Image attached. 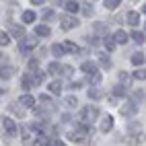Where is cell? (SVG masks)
Wrapping results in <instances>:
<instances>
[{
    "instance_id": "6da1fadb",
    "label": "cell",
    "mask_w": 146,
    "mask_h": 146,
    "mask_svg": "<svg viewBox=\"0 0 146 146\" xmlns=\"http://www.w3.org/2000/svg\"><path fill=\"white\" fill-rule=\"evenodd\" d=\"M93 134V128L91 125H84V123H76L74 125V130L68 134V140L74 142V144H82L86 140V136H91Z\"/></svg>"
},
{
    "instance_id": "7a4b0ae2",
    "label": "cell",
    "mask_w": 146,
    "mask_h": 146,
    "mask_svg": "<svg viewBox=\"0 0 146 146\" xmlns=\"http://www.w3.org/2000/svg\"><path fill=\"white\" fill-rule=\"evenodd\" d=\"M97 117H99V109H97L95 105H86L80 109V115H78V123H84V125H91L93 121H97Z\"/></svg>"
},
{
    "instance_id": "3957f363",
    "label": "cell",
    "mask_w": 146,
    "mask_h": 146,
    "mask_svg": "<svg viewBox=\"0 0 146 146\" xmlns=\"http://www.w3.org/2000/svg\"><path fill=\"white\" fill-rule=\"evenodd\" d=\"M37 45H39V39H37L35 35H25L23 39L19 41V52H21L23 56H29Z\"/></svg>"
},
{
    "instance_id": "277c9868",
    "label": "cell",
    "mask_w": 146,
    "mask_h": 146,
    "mask_svg": "<svg viewBox=\"0 0 146 146\" xmlns=\"http://www.w3.org/2000/svg\"><path fill=\"white\" fill-rule=\"evenodd\" d=\"M119 113H121L123 119H130V121H132V119L136 117V113H138V105H134V103L128 99V101L119 107Z\"/></svg>"
},
{
    "instance_id": "5b68a950",
    "label": "cell",
    "mask_w": 146,
    "mask_h": 146,
    "mask_svg": "<svg viewBox=\"0 0 146 146\" xmlns=\"http://www.w3.org/2000/svg\"><path fill=\"white\" fill-rule=\"evenodd\" d=\"M80 25V21L76 17H72V15H64V17H60V27L64 29V31H70V29H74V27H78Z\"/></svg>"
},
{
    "instance_id": "8992f818",
    "label": "cell",
    "mask_w": 146,
    "mask_h": 146,
    "mask_svg": "<svg viewBox=\"0 0 146 146\" xmlns=\"http://www.w3.org/2000/svg\"><path fill=\"white\" fill-rule=\"evenodd\" d=\"M2 125H4V132H6V136H8V138H15V136L19 134V128H17L15 119H11V117H4V119H2Z\"/></svg>"
},
{
    "instance_id": "52a82bcc",
    "label": "cell",
    "mask_w": 146,
    "mask_h": 146,
    "mask_svg": "<svg viewBox=\"0 0 146 146\" xmlns=\"http://www.w3.org/2000/svg\"><path fill=\"white\" fill-rule=\"evenodd\" d=\"M17 103L21 105L23 109H35V97H33L31 93H27V95H21Z\"/></svg>"
},
{
    "instance_id": "ba28073f",
    "label": "cell",
    "mask_w": 146,
    "mask_h": 146,
    "mask_svg": "<svg viewBox=\"0 0 146 146\" xmlns=\"http://www.w3.org/2000/svg\"><path fill=\"white\" fill-rule=\"evenodd\" d=\"M142 142H144V132L128 134V136H125V144H128V146H140Z\"/></svg>"
},
{
    "instance_id": "9c48e42d",
    "label": "cell",
    "mask_w": 146,
    "mask_h": 146,
    "mask_svg": "<svg viewBox=\"0 0 146 146\" xmlns=\"http://www.w3.org/2000/svg\"><path fill=\"white\" fill-rule=\"evenodd\" d=\"M62 6H64V11L68 15H72V17L80 11V2H76V0H66V2H62Z\"/></svg>"
},
{
    "instance_id": "30bf717a",
    "label": "cell",
    "mask_w": 146,
    "mask_h": 146,
    "mask_svg": "<svg viewBox=\"0 0 146 146\" xmlns=\"http://www.w3.org/2000/svg\"><path fill=\"white\" fill-rule=\"evenodd\" d=\"M8 35H11V37H19V39H23V37H25V27L15 25V23H8Z\"/></svg>"
},
{
    "instance_id": "8fae6325",
    "label": "cell",
    "mask_w": 146,
    "mask_h": 146,
    "mask_svg": "<svg viewBox=\"0 0 146 146\" xmlns=\"http://www.w3.org/2000/svg\"><path fill=\"white\" fill-rule=\"evenodd\" d=\"M13 76H15V66H11V64L0 66V80H11Z\"/></svg>"
},
{
    "instance_id": "7c38bea8",
    "label": "cell",
    "mask_w": 146,
    "mask_h": 146,
    "mask_svg": "<svg viewBox=\"0 0 146 146\" xmlns=\"http://www.w3.org/2000/svg\"><path fill=\"white\" fill-rule=\"evenodd\" d=\"M19 132H21V140H23V142H27V144H29V142H33V138L37 136V134L31 130V125H23V128L19 130Z\"/></svg>"
},
{
    "instance_id": "4fadbf2b",
    "label": "cell",
    "mask_w": 146,
    "mask_h": 146,
    "mask_svg": "<svg viewBox=\"0 0 146 146\" xmlns=\"http://www.w3.org/2000/svg\"><path fill=\"white\" fill-rule=\"evenodd\" d=\"M86 97H89L91 101H101L105 97V93H103V89H99V86H91V89L86 91Z\"/></svg>"
},
{
    "instance_id": "5bb4252c",
    "label": "cell",
    "mask_w": 146,
    "mask_h": 146,
    "mask_svg": "<svg viewBox=\"0 0 146 146\" xmlns=\"http://www.w3.org/2000/svg\"><path fill=\"white\" fill-rule=\"evenodd\" d=\"M125 23L132 25L134 29L140 25V13L138 11H128V15H125Z\"/></svg>"
},
{
    "instance_id": "9a60e30c",
    "label": "cell",
    "mask_w": 146,
    "mask_h": 146,
    "mask_svg": "<svg viewBox=\"0 0 146 146\" xmlns=\"http://www.w3.org/2000/svg\"><path fill=\"white\" fill-rule=\"evenodd\" d=\"M113 39H115V43H117V45H125V43L130 41V35L125 33L123 29H117V31L113 33Z\"/></svg>"
},
{
    "instance_id": "2e32d148",
    "label": "cell",
    "mask_w": 146,
    "mask_h": 146,
    "mask_svg": "<svg viewBox=\"0 0 146 146\" xmlns=\"http://www.w3.org/2000/svg\"><path fill=\"white\" fill-rule=\"evenodd\" d=\"M97 62H99V66H101V68H105V70H109V68L113 66L111 58L107 56V54H103V52H99V54H97Z\"/></svg>"
},
{
    "instance_id": "e0dca14e",
    "label": "cell",
    "mask_w": 146,
    "mask_h": 146,
    "mask_svg": "<svg viewBox=\"0 0 146 146\" xmlns=\"http://www.w3.org/2000/svg\"><path fill=\"white\" fill-rule=\"evenodd\" d=\"M113 117H111V115H105V117L101 119V125H99V130L103 132V134H107V132H111L113 130Z\"/></svg>"
},
{
    "instance_id": "ac0fdd59",
    "label": "cell",
    "mask_w": 146,
    "mask_h": 146,
    "mask_svg": "<svg viewBox=\"0 0 146 146\" xmlns=\"http://www.w3.org/2000/svg\"><path fill=\"white\" fill-rule=\"evenodd\" d=\"M33 146H52V138L47 134H37L33 138Z\"/></svg>"
},
{
    "instance_id": "d6986e66",
    "label": "cell",
    "mask_w": 146,
    "mask_h": 146,
    "mask_svg": "<svg viewBox=\"0 0 146 146\" xmlns=\"http://www.w3.org/2000/svg\"><path fill=\"white\" fill-rule=\"evenodd\" d=\"M52 35V29L47 27L45 23H41V25H35V37L39 39V37H50Z\"/></svg>"
},
{
    "instance_id": "ffe728a7",
    "label": "cell",
    "mask_w": 146,
    "mask_h": 146,
    "mask_svg": "<svg viewBox=\"0 0 146 146\" xmlns=\"http://www.w3.org/2000/svg\"><path fill=\"white\" fill-rule=\"evenodd\" d=\"M101 80H103V74L97 70V72H93V74H86V82H89L91 86H99L101 84Z\"/></svg>"
},
{
    "instance_id": "44dd1931",
    "label": "cell",
    "mask_w": 146,
    "mask_h": 146,
    "mask_svg": "<svg viewBox=\"0 0 146 146\" xmlns=\"http://www.w3.org/2000/svg\"><path fill=\"white\" fill-rule=\"evenodd\" d=\"M47 74H52V76H60V74H62V64L58 62V60L50 62V64H47Z\"/></svg>"
},
{
    "instance_id": "7402d4cb",
    "label": "cell",
    "mask_w": 146,
    "mask_h": 146,
    "mask_svg": "<svg viewBox=\"0 0 146 146\" xmlns=\"http://www.w3.org/2000/svg\"><path fill=\"white\" fill-rule=\"evenodd\" d=\"M62 47H64V54H72V56H76L80 50H78V45H76L74 41H70V39H66L64 43H62Z\"/></svg>"
},
{
    "instance_id": "603a6c76",
    "label": "cell",
    "mask_w": 146,
    "mask_h": 146,
    "mask_svg": "<svg viewBox=\"0 0 146 146\" xmlns=\"http://www.w3.org/2000/svg\"><path fill=\"white\" fill-rule=\"evenodd\" d=\"M130 62H132L136 68H142V64L146 62V56H144L142 52H134V54H132V58H130Z\"/></svg>"
},
{
    "instance_id": "cb8c5ba5",
    "label": "cell",
    "mask_w": 146,
    "mask_h": 146,
    "mask_svg": "<svg viewBox=\"0 0 146 146\" xmlns=\"http://www.w3.org/2000/svg\"><path fill=\"white\" fill-rule=\"evenodd\" d=\"M21 89H23V95H27L29 91L33 89V82H31V74H29V72H27V74L23 76V78H21Z\"/></svg>"
},
{
    "instance_id": "d4e9b609",
    "label": "cell",
    "mask_w": 146,
    "mask_h": 146,
    "mask_svg": "<svg viewBox=\"0 0 146 146\" xmlns=\"http://www.w3.org/2000/svg\"><path fill=\"white\" fill-rule=\"evenodd\" d=\"M80 70L84 72V74H93V72H97L99 68H97V64L95 62H91V60H84L82 64H80Z\"/></svg>"
},
{
    "instance_id": "484cf974",
    "label": "cell",
    "mask_w": 146,
    "mask_h": 146,
    "mask_svg": "<svg viewBox=\"0 0 146 146\" xmlns=\"http://www.w3.org/2000/svg\"><path fill=\"white\" fill-rule=\"evenodd\" d=\"M35 19H37V15H35L33 11H23V15H21L23 25H33V23H35Z\"/></svg>"
},
{
    "instance_id": "4316f807",
    "label": "cell",
    "mask_w": 146,
    "mask_h": 146,
    "mask_svg": "<svg viewBox=\"0 0 146 146\" xmlns=\"http://www.w3.org/2000/svg\"><path fill=\"white\" fill-rule=\"evenodd\" d=\"M130 39H132L134 43H138V45H142V43L146 41V35H144L142 31H138V29H134V31L130 33Z\"/></svg>"
},
{
    "instance_id": "83f0119b",
    "label": "cell",
    "mask_w": 146,
    "mask_h": 146,
    "mask_svg": "<svg viewBox=\"0 0 146 146\" xmlns=\"http://www.w3.org/2000/svg\"><path fill=\"white\" fill-rule=\"evenodd\" d=\"M31 82H33V86L43 84V82H45V72H41V70L33 72V74H31Z\"/></svg>"
},
{
    "instance_id": "f1b7e54d",
    "label": "cell",
    "mask_w": 146,
    "mask_h": 146,
    "mask_svg": "<svg viewBox=\"0 0 146 146\" xmlns=\"http://www.w3.org/2000/svg\"><path fill=\"white\" fill-rule=\"evenodd\" d=\"M101 41H103V45L107 47V52H113L115 47H117V43H115V39H113V35H109V33H107Z\"/></svg>"
},
{
    "instance_id": "f546056e",
    "label": "cell",
    "mask_w": 146,
    "mask_h": 146,
    "mask_svg": "<svg viewBox=\"0 0 146 146\" xmlns=\"http://www.w3.org/2000/svg\"><path fill=\"white\" fill-rule=\"evenodd\" d=\"M144 97H146V95H144V91H142V89H136V91L130 95V101H132L134 105H138V103H142V101H144Z\"/></svg>"
},
{
    "instance_id": "4dcf8cb0",
    "label": "cell",
    "mask_w": 146,
    "mask_h": 146,
    "mask_svg": "<svg viewBox=\"0 0 146 146\" xmlns=\"http://www.w3.org/2000/svg\"><path fill=\"white\" fill-rule=\"evenodd\" d=\"M111 95H113V97H117V99H119V97H125V95H128V86H123V84H115Z\"/></svg>"
},
{
    "instance_id": "1f68e13d",
    "label": "cell",
    "mask_w": 146,
    "mask_h": 146,
    "mask_svg": "<svg viewBox=\"0 0 146 146\" xmlns=\"http://www.w3.org/2000/svg\"><path fill=\"white\" fill-rule=\"evenodd\" d=\"M47 89H50V93H52V95H60V93H62V82L56 78V80H52V82H50V86H47Z\"/></svg>"
},
{
    "instance_id": "d6a6232c",
    "label": "cell",
    "mask_w": 146,
    "mask_h": 146,
    "mask_svg": "<svg viewBox=\"0 0 146 146\" xmlns=\"http://www.w3.org/2000/svg\"><path fill=\"white\" fill-rule=\"evenodd\" d=\"M50 52H52V56H54V58H62V56H66V54H64L62 43H54V45L50 47Z\"/></svg>"
},
{
    "instance_id": "836d02e7",
    "label": "cell",
    "mask_w": 146,
    "mask_h": 146,
    "mask_svg": "<svg viewBox=\"0 0 146 146\" xmlns=\"http://www.w3.org/2000/svg\"><path fill=\"white\" fill-rule=\"evenodd\" d=\"M54 19H56V13L52 11V8H43L41 11V21L50 23V21H54Z\"/></svg>"
},
{
    "instance_id": "e575fe53",
    "label": "cell",
    "mask_w": 146,
    "mask_h": 146,
    "mask_svg": "<svg viewBox=\"0 0 146 146\" xmlns=\"http://www.w3.org/2000/svg\"><path fill=\"white\" fill-rule=\"evenodd\" d=\"M138 132H142V123H138V121H130L128 123V134H138Z\"/></svg>"
},
{
    "instance_id": "d590c367",
    "label": "cell",
    "mask_w": 146,
    "mask_h": 146,
    "mask_svg": "<svg viewBox=\"0 0 146 146\" xmlns=\"http://www.w3.org/2000/svg\"><path fill=\"white\" fill-rule=\"evenodd\" d=\"M64 105L68 107V109H74V107H76V105H78V99H76V97H74V95H68V97H66V99H64Z\"/></svg>"
},
{
    "instance_id": "8d00e7d4",
    "label": "cell",
    "mask_w": 146,
    "mask_h": 146,
    "mask_svg": "<svg viewBox=\"0 0 146 146\" xmlns=\"http://www.w3.org/2000/svg\"><path fill=\"white\" fill-rule=\"evenodd\" d=\"M132 80H146V68H138V70H134Z\"/></svg>"
},
{
    "instance_id": "74e56055",
    "label": "cell",
    "mask_w": 146,
    "mask_h": 146,
    "mask_svg": "<svg viewBox=\"0 0 146 146\" xmlns=\"http://www.w3.org/2000/svg\"><path fill=\"white\" fill-rule=\"evenodd\" d=\"M119 4H121V0H105V2H103L105 11H115Z\"/></svg>"
},
{
    "instance_id": "f35d334b",
    "label": "cell",
    "mask_w": 146,
    "mask_h": 146,
    "mask_svg": "<svg viewBox=\"0 0 146 146\" xmlns=\"http://www.w3.org/2000/svg\"><path fill=\"white\" fill-rule=\"evenodd\" d=\"M11 111H13L15 115H19V117H25V109H23L19 103H13V105H11Z\"/></svg>"
},
{
    "instance_id": "ab89813d",
    "label": "cell",
    "mask_w": 146,
    "mask_h": 146,
    "mask_svg": "<svg viewBox=\"0 0 146 146\" xmlns=\"http://www.w3.org/2000/svg\"><path fill=\"white\" fill-rule=\"evenodd\" d=\"M130 82H132V76H130L128 72H119V84L130 86Z\"/></svg>"
},
{
    "instance_id": "60d3db41",
    "label": "cell",
    "mask_w": 146,
    "mask_h": 146,
    "mask_svg": "<svg viewBox=\"0 0 146 146\" xmlns=\"http://www.w3.org/2000/svg\"><path fill=\"white\" fill-rule=\"evenodd\" d=\"M8 43H11V35L6 31H0V47H6Z\"/></svg>"
},
{
    "instance_id": "b9f144b4",
    "label": "cell",
    "mask_w": 146,
    "mask_h": 146,
    "mask_svg": "<svg viewBox=\"0 0 146 146\" xmlns=\"http://www.w3.org/2000/svg\"><path fill=\"white\" fill-rule=\"evenodd\" d=\"M80 8H82L84 17H91V15H93V6H91V2H80Z\"/></svg>"
},
{
    "instance_id": "7bdbcfd3",
    "label": "cell",
    "mask_w": 146,
    "mask_h": 146,
    "mask_svg": "<svg viewBox=\"0 0 146 146\" xmlns=\"http://www.w3.org/2000/svg\"><path fill=\"white\" fill-rule=\"evenodd\" d=\"M68 89H70V91H78V89H82V80H70Z\"/></svg>"
},
{
    "instance_id": "ee69618b",
    "label": "cell",
    "mask_w": 146,
    "mask_h": 146,
    "mask_svg": "<svg viewBox=\"0 0 146 146\" xmlns=\"http://www.w3.org/2000/svg\"><path fill=\"white\" fill-rule=\"evenodd\" d=\"M37 66H39V62L37 60H29V74H33V72H37Z\"/></svg>"
},
{
    "instance_id": "f6af8a7d",
    "label": "cell",
    "mask_w": 146,
    "mask_h": 146,
    "mask_svg": "<svg viewBox=\"0 0 146 146\" xmlns=\"http://www.w3.org/2000/svg\"><path fill=\"white\" fill-rule=\"evenodd\" d=\"M72 72H74V68H72V66H68V64L62 66V76H72Z\"/></svg>"
},
{
    "instance_id": "bcb514c9",
    "label": "cell",
    "mask_w": 146,
    "mask_h": 146,
    "mask_svg": "<svg viewBox=\"0 0 146 146\" xmlns=\"http://www.w3.org/2000/svg\"><path fill=\"white\" fill-rule=\"evenodd\" d=\"M84 39H86V43H91V45H97V43H99V39H97V35H86Z\"/></svg>"
},
{
    "instance_id": "7dc6e473",
    "label": "cell",
    "mask_w": 146,
    "mask_h": 146,
    "mask_svg": "<svg viewBox=\"0 0 146 146\" xmlns=\"http://www.w3.org/2000/svg\"><path fill=\"white\" fill-rule=\"evenodd\" d=\"M39 103H41V105H45V103H52L50 95H39Z\"/></svg>"
},
{
    "instance_id": "c3c4849f",
    "label": "cell",
    "mask_w": 146,
    "mask_h": 146,
    "mask_svg": "<svg viewBox=\"0 0 146 146\" xmlns=\"http://www.w3.org/2000/svg\"><path fill=\"white\" fill-rule=\"evenodd\" d=\"M70 121H72V115L70 113H64L62 115V123H70Z\"/></svg>"
},
{
    "instance_id": "681fc988",
    "label": "cell",
    "mask_w": 146,
    "mask_h": 146,
    "mask_svg": "<svg viewBox=\"0 0 146 146\" xmlns=\"http://www.w3.org/2000/svg\"><path fill=\"white\" fill-rule=\"evenodd\" d=\"M52 146H66L62 140H52Z\"/></svg>"
},
{
    "instance_id": "f907efd6",
    "label": "cell",
    "mask_w": 146,
    "mask_h": 146,
    "mask_svg": "<svg viewBox=\"0 0 146 146\" xmlns=\"http://www.w3.org/2000/svg\"><path fill=\"white\" fill-rule=\"evenodd\" d=\"M109 101H111L109 105H117V97H113V95H109Z\"/></svg>"
},
{
    "instance_id": "816d5d0a",
    "label": "cell",
    "mask_w": 146,
    "mask_h": 146,
    "mask_svg": "<svg viewBox=\"0 0 146 146\" xmlns=\"http://www.w3.org/2000/svg\"><path fill=\"white\" fill-rule=\"evenodd\" d=\"M140 13H142V15H146V2H144V6L140 8Z\"/></svg>"
},
{
    "instance_id": "f5cc1de1",
    "label": "cell",
    "mask_w": 146,
    "mask_h": 146,
    "mask_svg": "<svg viewBox=\"0 0 146 146\" xmlns=\"http://www.w3.org/2000/svg\"><path fill=\"white\" fill-rule=\"evenodd\" d=\"M0 93H2V91H0Z\"/></svg>"
},
{
    "instance_id": "db71d44e",
    "label": "cell",
    "mask_w": 146,
    "mask_h": 146,
    "mask_svg": "<svg viewBox=\"0 0 146 146\" xmlns=\"http://www.w3.org/2000/svg\"><path fill=\"white\" fill-rule=\"evenodd\" d=\"M144 27H146V25H144Z\"/></svg>"
}]
</instances>
